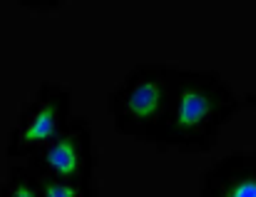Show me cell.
Here are the masks:
<instances>
[{
	"mask_svg": "<svg viewBox=\"0 0 256 197\" xmlns=\"http://www.w3.org/2000/svg\"><path fill=\"white\" fill-rule=\"evenodd\" d=\"M182 68L144 63L130 70L107 95V110L120 135L154 145L170 112L172 93Z\"/></svg>",
	"mask_w": 256,
	"mask_h": 197,
	"instance_id": "cell-2",
	"label": "cell"
},
{
	"mask_svg": "<svg viewBox=\"0 0 256 197\" xmlns=\"http://www.w3.org/2000/svg\"><path fill=\"white\" fill-rule=\"evenodd\" d=\"M72 95L65 85L45 80L38 93L28 100L18 115L15 127L8 135L5 155L30 160L38 150H42L50 140L60 135V130L70 122Z\"/></svg>",
	"mask_w": 256,
	"mask_h": 197,
	"instance_id": "cell-3",
	"label": "cell"
},
{
	"mask_svg": "<svg viewBox=\"0 0 256 197\" xmlns=\"http://www.w3.org/2000/svg\"><path fill=\"white\" fill-rule=\"evenodd\" d=\"M196 197H256V150H236L212 162L199 177Z\"/></svg>",
	"mask_w": 256,
	"mask_h": 197,
	"instance_id": "cell-5",
	"label": "cell"
},
{
	"mask_svg": "<svg viewBox=\"0 0 256 197\" xmlns=\"http://www.w3.org/2000/svg\"><path fill=\"white\" fill-rule=\"evenodd\" d=\"M40 182H42V197H100L94 185H75L52 177H40Z\"/></svg>",
	"mask_w": 256,
	"mask_h": 197,
	"instance_id": "cell-7",
	"label": "cell"
},
{
	"mask_svg": "<svg viewBox=\"0 0 256 197\" xmlns=\"http://www.w3.org/2000/svg\"><path fill=\"white\" fill-rule=\"evenodd\" d=\"M25 8H32V10H55L60 5H25Z\"/></svg>",
	"mask_w": 256,
	"mask_h": 197,
	"instance_id": "cell-8",
	"label": "cell"
},
{
	"mask_svg": "<svg viewBox=\"0 0 256 197\" xmlns=\"http://www.w3.org/2000/svg\"><path fill=\"white\" fill-rule=\"evenodd\" d=\"M244 107L234 88L214 70H179L170 112L157 147L186 155L209 152L236 112Z\"/></svg>",
	"mask_w": 256,
	"mask_h": 197,
	"instance_id": "cell-1",
	"label": "cell"
},
{
	"mask_svg": "<svg viewBox=\"0 0 256 197\" xmlns=\"http://www.w3.org/2000/svg\"><path fill=\"white\" fill-rule=\"evenodd\" d=\"M25 162L40 177H52L75 185H94L97 152L90 120L85 115H72L70 122L60 130V135Z\"/></svg>",
	"mask_w": 256,
	"mask_h": 197,
	"instance_id": "cell-4",
	"label": "cell"
},
{
	"mask_svg": "<svg viewBox=\"0 0 256 197\" xmlns=\"http://www.w3.org/2000/svg\"><path fill=\"white\" fill-rule=\"evenodd\" d=\"M0 197H42L40 175L28 162L10 167V172H8V177L2 182Z\"/></svg>",
	"mask_w": 256,
	"mask_h": 197,
	"instance_id": "cell-6",
	"label": "cell"
}]
</instances>
